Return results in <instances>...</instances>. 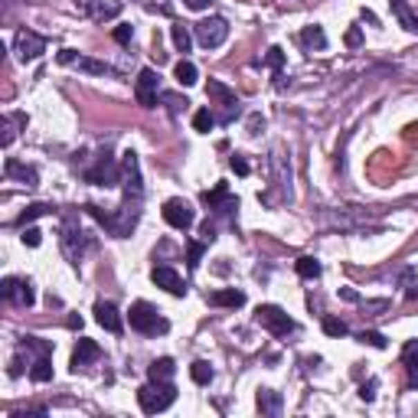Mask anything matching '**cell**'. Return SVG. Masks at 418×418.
Here are the masks:
<instances>
[{
    "mask_svg": "<svg viewBox=\"0 0 418 418\" xmlns=\"http://www.w3.org/2000/svg\"><path fill=\"white\" fill-rule=\"evenodd\" d=\"M176 402V389L174 383H147L138 389V406L144 415H157Z\"/></svg>",
    "mask_w": 418,
    "mask_h": 418,
    "instance_id": "cell-1",
    "label": "cell"
},
{
    "mask_svg": "<svg viewBox=\"0 0 418 418\" xmlns=\"http://www.w3.org/2000/svg\"><path fill=\"white\" fill-rule=\"evenodd\" d=\"M128 320H131V330H138V334H144V337H157V334H167V330H170V324H167L161 314H157V307L147 304V301L131 304Z\"/></svg>",
    "mask_w": 418,
    "mask_h": 418,
    "instance_id": "cell-2",
    "label": "cell"
},
{
    "mask_svg": "<svg viewBox=\"0 0 418 418\" xmlns=\"http://www.w3.org/2000/svg\"><path fill=\"white\" fill-rule=\"evenodd\" d=\"M193 36L203 49H219L229 39V24H226V17H206L193 26Z\"/></svg>",
    "mask_w": 418,
    "mask_h": 418,
    "instance_id": "cell-3",
    "label": "cell"
},
{
    "mask_svg": "<svg viewBox=\"0 0 418 418\" xmlns=\"http://www.w3.org/2000/svg\"><path fill=\"white\" fill-rule=\"evenodd\" d=\"M255 320L265 327L268 334H275V337H288L291 330H294V320L281 311L278 304H262V307L255 311Z\"/></svg>",
    "mask_w": 418,
    "mask_h": 418,
    "instance_id": "cell-4",
    "label": "cell"
},
{
    "mask_svg": "<svg viewBox=\"0 0 418 418\" xmlns=\"http://www.w3.org/2000/svg\"><path fill=\"white\" fill-rule=\"evenodd\" d=\"M121 183H125V199L131 203H140L144 197V183H140V163H138V154L128 151L121 157Z\"/></svg>",
    "mask_w": 418,
    "mask_h": 418,
    "instance_id": "cell-5",
    "label": "cell"
},
{
    "mask_svg": "<svg viewBox=\"0 0 418 418\" xmlns=\"http://www.w3.org/2000/svg\"><path fill=\"white\" fill-rule=\"evenodd\" d=\"M161 212H163V219H167V226H174V229H180V233H186V229L197 222V209L190 206L186 199H180V197L167 199Z\"/></svg>",
    "mask_w": 418,
    "mask_h": 418,
    "instance_id": "cell-6",
    "label": "cell"
},
{
    "mask_svg": "<svg viewBox=\"0 0 418 418\" xmlns=\"http://www.w3.org/2000/svg\"><path fill=\"white\" fill-rule=\"evenodd\" d=\"M13 53H17L20 62H33V59H39L46 53V39L39 33H33V30H20L13 36Z\"/></svg>",
    "mask_w": 418,
    "mask_h": 418,
    "instance_id": "cell-7",
    "label": "cell"
},
{
    "mask_svg": "<svg viewBox=\"0 0 418 418\" xmlns=\"http://www.w3.org/2000/svg\"><path fill=\"white\" fill-rule=\"evenodd\" d=\"M62 255L69 258L72 265H79L82 262V252H85V233L79 229V222L75 219H66L62 222Z\"/></svg>",
    "mask_w": 418,
    "mask_h": 418,
    "instance_id": "cell-8",
    "label": "cell"
},
{
    "mask_svg": "<svg viewBox=\"0 0 418 418\" xmlns=\"http://www.w3.org/2000/svg\"><path fill=\"white\" fill-rule=\"evenodd\" d=\"M85 183H95V186H115L121 183V167H118L108 154L104 157H98V163L95 167H89L85 170Z\"/></svg>",
    "mask_w": 418,
    "mask_h": 418,
    "instance_id": "cell-9",
    "label": "cell"
},
{
    "mask_svg": "<svg viewBox=\"0 0 418 418\" xmlns=\"http://www.w3.org/2000/svg\"><path fill=\"white\" fill-rule=\"evenodd\" d=\"M0 294H3V301L17 304V307H33V301H36L33 284H30L26 278H3Z\"/></svg>",
    "mask_w": 418,
    "mask_h": 418,
    "instance_id": "cell-10",
    "label": "cell"
},
{
    "mask_svg": "<svg viewBox=\"0 0 418 418\" xmlns=\"http://www.w3.org/2000/svg\"><path fill=\"white\" fill-rule=\"evenodd\" d=\"M59 62H62V66H75V69L89 72V75H115V69H111L108 62L82 56V53H75V49H62V53H59Z\"/></svg>",
    "mask_w": 418,
    "mask_h": 418,
    "instance_id": "cell-11",
    "label": "cell"
},
{
    "mask_svg": "<svg viewBox=\"0 0 418 418\" xmlns=\"http://www.w3.org/2000/svg\"><path fill=\"white\" fill-rule=\"evenodd\" d=\"M203 203H206L212 212H219V216H233L235 209H239V199L229 197V183H222V180L212 186V190L203 193Z\"/></svg>",
    "mask_w": 418,
    "mask_h": 418,
    "instance_id": "cell-12",
    "label": "cell"
},
{
    "mask_svg": "<svg viewBox=\"0 0 418 418\" xmlns=\"http://www.w3.org/2000/svg\"><path fill=\"white\" fill-rule=\"evenodd\" d=\"M206 95L212 98V102H219L222 108H226L222 121H233V115H239V95H235L229 85H222V82H216V79H209Z\"/></svg>",
    "mask_w": 418,
    "mask_h": 418,
    "instance_id": "cell-13",
    "label": "cell"
},
{
    "mask_svg": "<svg viewBox=\"0 0 418 418\" xmlns=\"http://www.w3.org/2000/svg\"><path fill=\"white\" fill-rule=\"evenodd\" d=\"M157 82H161V75L154 69L138 72V89H134V95H138L140 108H154V104H157Z\"/></svg>",
    "mask_w": 418,
    "mask_h": 418,
    "instance_id": "cell-14",
    "label": "cell"
},
{
    "mask_svg": "<svg viewBox=\"0 0 418 418\" xmlns=\"http://www.w3.org/2000/svg\"><path fill=\"white\" fill-rule=\"evenodd\" d=\"M151 281L157 284V288L167 291V294H174V298H183V294H186L183 278H180V275H176L170 265H157V268H154V271H151Z\"/></svg>",
    "mask_w": 418,
    "mask_h": 418,
    "instance_id": "cell-15",
    "label": "cell"
},
{
    "mask_svg": "<svg viewBox=\"0 0 418 418\" xmlns=\"http://www.w3.org/2000/svg\"><path fill=\"white\" fill-rule=\"evenodd\" d=\"M98 356H102V347H98L95 340L82 337L79 343H75V349H72V370L79 372V370H85V366H92Z\"/></svg>",
    "mask_w": 418,
    "mask_h": 418,
    "instance_id": "cell-16",
    "label": "cell"
},
{
    "mask_svg": "<svg viewBox=\"0 0 418 418\" xmlns=\"http://www.w3.org/2000/svg\"><path fill=\"white\" fill-rule=\"evenodd\" d=\"M82 7H85V13H89L92 20L104 24V20H115L125 3H121V0H82Z\"/></svg>",
    "mask_w": 418,
    "mask_h": 418,
    "instance_id": "cell-17",
    "label": "cell"
},
{
    "mask_svg": "<svg viewBox=\"0 0 418 418\" xmlns=\"http://www.w3.org/2000/svg\"><path fill=\"white\" fill-rule=\"evenodd\" d=\"M95 320H98L108 334H121V330H125L121 314H118V307L111 301H98V304H95Z\"/></svg>",
    "mask_w": 418,
    "mask_h": 418,
    "instance_id": "cell-18",
    "label": "cell"
},
{
    "mask_svg": "<svg viewBox=\"0 0 418 418\" xmlns=\"http://www.w3.org/2000/svg\"><path fill=\"white\" fill-rule=\"evenodd\" d=\"M174 376H176V363L170 356H161V360H154L147 366V379L151 383H174Z\"/></svg>",
    "mask_w": 418,
    "mask_h": 418,
    "instance_id": "cell-19",
    "label": "cell"
},
{
    "mask_svg": "<svg viewBox=\"0 0 418 418\" xmlns=\"http://www.w3.org/2000/svg\"><path fill=\"white\" fill-rule=\"evenodd\" d=\"M3 174L10 176V180H20V183H26V186H36V183H39V174H36V167H26V163H20V161H7Z\"/></svg>",
    "mask_w": 418,
    "mask_h": 418,
    "instance_id": "cell-20",
    "label": "cell"
},
{
    "mask_svg": "<svg viewBox=\"0 0 418 418\" xmlns=\"http://www.w3.org/2000/svg\"><path fill=\"white\" fill-rule=\"evenodd\" d=\"M3 134H0V144L3 147H10L13 144V138H17V128H26V115L24 111H13V115H3Z\"/></svg>",
    "mask_w": 418,
    "mask_h": 418,
    "instance_id": "cell-21",
    "label": "cell"
},
{
    "mask_svg": "<svg viewBox=\"0 0 418 418\" xmlns=\"http://www.w3.org/2000/svg\"><path fill=\"white\" fill-rule=\"evenodd\" d=\"M389 7H392L395 20L402 24V30H408V33H418V17L412 13V7H408L406 0H389Z\"/></svg>",
    "mask_w": 418,
    "mask_h": 418,
    "instance_id": "cell-22",
    "label": "cell"
},
{
    "mask_svg": "<svg viewBox=\"0 0 418 418\" xmlns=\"http://www.w3.org/2000/svg\"><path fill=\"white\" fill-rule=\"evenodd\" d=\"M402 366L408 372V383L418 389V340H408L402 347Z\"/></svg>",
    "mask_w": 418,
    "mask_h": 418,
    "instance_id": "cell-23",
    "label": "cell"
},
{
    "mask_svg": "<svg viewBox=\"0 0 418 418\" xmlns=\"http://www.w3.org/2000/svg\"><path fill=\"white\" fill-rule=\"evenodd\" d=\"M298 39H301V46L307 49V53H314V49H317V53H320V49H327V36H324V30H320V26H304Z\"/></svg>",
    "mask_w": 418,
    "mask_h": 418,
    "instance_id": "cell-24",
    "label": "cell"
},
{
    "mask_svg": "<svg viewBox=\"0 0 418 418\" xmlns=\"http://www.w3.org/2000/svg\"><path fill=\"white\" fill-rule=\"evenodd\" d=\"M209 304H212V307H242L245 294H242V291H235V288H226V291L209 294Z\"/></svg>",
    "mask_w": 418,
    "mask_h": 418,
    "instance_id": "cell-25",
    "label": "cell"
},
{
    "mask_svg": "<svg viewBox=\"0 0 418 418\" xmlns=\"http://www.w3.org/2000/svg\"><path fill=\"white\" fill-rule=\"evenodd\" d=\"M258 412H262V415H278L281 395L275 392V389H258Z\"/></svg>",
    "mask_w": 418,
    "mask_h": 418,
    "instance_id": "cell-26",
    "label": "cell"
},
{
    "mask_svg": "<svg viewBox=\"0 0 418 418\" xmlns=\"http://www.w3.org/2000/svg\"><path fill=\"white\" fill-rule=\"evenodd\" d=\"M30 379L33 383H49L53 379V360L49 356H36L33 366H30Z\"/></svg>",
    "mask_w": 418,
    "mask_h": 418,
    "instance_id": "cell-27",
    "label": "cell"
},
{
    "mask_svg": "<svg viewBox=\"0 0 418 418\" xmlns=\"http://www.w3.org/2000/svg\"><path fill=\"white\" fill-rule=\"evenodd\" d=\"M294 271H298L301 278L314 281V278H320V271H324V268H320V262H317V258L304 255V258H298V262H294Z\"/></svg>",
    "mask_w": 418,
    "mask_h": 418,
    "instance_id": "cell-28",
    "label": "cell"
},
{
    "mask_svg": "<svg viewBox=\"0 0 418 418\" xmlns=\"http://www.w3.org/2000/svg\"><path fill=\"white\" fill-rule=\"evenodd\" d=\"M174 75H176V82H180V85H197L199 69L190 62V59H180V62H176V69H174Z\"/></svg>",
    "mask_w": 418,
    "mask_h": 418,
    "instance_id": "cell-29",
    "label": "cell"
},
{
    "mask_svg": "<svg viewBox=\"0 0 418 418\" xmlns=\"http://www.w3.org/2000/svg\"><path fill=\"white\" fill-rule=\"evenodd\" d=\"M170 36H174V46H176V53H190V49H193V36H190V30H186L183 24H174V30H170Z\"/></svg>",
    "mask_w": 418,
    "mask_h": 418,
    "instance_id": "cell-30",
    "label": "cell"
},
{
    "mask_svg": "<svg viewBox=\"0 0 418 418\" xmlns=\"http://www.w3.org/2000/svg\"><path fill=\"white\" fill-rule=\"evenodd\" d=\"M46 212H53V206H46V203H33V206H26L24 212H20V219H17V226H20V229H26V222L39 219V216H46Z\"/></svg>",
    "mask_w": 418,
    "mask_h": 418,
    "instance_id": "cell-31",
    "label": "cell"
},
{
    "mask_svg": "<svg viewBox=\"0 0 418 418\" xmlns=\"http://www.w3.org/2000/svg\"><path fill=\"white\" fill-rule=\"evenodd\" d=\"M190 376H193V383L197 385H209L212 383V366H209L206 360H197L193 366H190Z\"/></svg>",
    "mask_w": 418,
    "mask_h": 418,
    "instance_id": "cell-32",
    "label": "cell"
},
{
    "mask_svg": "<svg viewBox=\"0 0 418 418\" xmlns=\"http://www.w3.org/2000/svg\"><path fill=\"white\" fill-rule=\"evenodd\" d=\"M212 125H216V115H212L209 108H199L197 115H193V131H199V134H209Z\"/></svg>",
    "mask_w": 418,
    "mask_h": 418,
    "instance_id": "cell-33",
    "label": "cell"
},
{
    "mask_svg": "<svg viewBox=\"0 0 418 418\" xmlns=\"http://www.w3.org/2000/svg\"><path fill=\"white\" fill-rule=\"evenodd\" d=\"M281 62H284V49L271 46V49H268V56H265V66L275 69V82H278V85H281Z\"/></svg>",
    "mask_w": 418,
    "mask_h": 418,
    "instance_id": "cell-34",
    "label": "cell"
},
{
    "mask_svg": "<svg viewBox=\"0 0 418 418\" xmlns=\"http://www.w3.org/2000/svg\"><path fill=\"white\" fill-rule=\"evenodd\" d=\"M324 334L327 337H347L349 327L343 320H337V317H324Z\"/></svg>",
    "mask_w": 418,
    "mask_h": 418,
    "instance_id": "cell-35",
    "label": "cell"
},
{
    "mask_svg": "<svg viewBox=\"0 0 418 418\" xmlns=\"http://www.w3.org/2000/svg\"><path fill=\"white\" fill-rule=\"evenodd\" d=\"M356 340H360V343H370V347H376V349H385V337L379 330H363Z\"/></svg>",
    "mask_w": 418,
    "mask_h": 418,
    "instance_id": "cell-36",
    "label": "cell"
},
{
    "mask_svg": "<svg viewBox=\"0 0 418 418\" xmlns=\"http://www.w3.org/2000/svg\"><path fill=\"white\" fill-rule=\"evenodd\" d=\"M203 252H206V242H203V239H199V242H190V245H186V258H190V268L199 265Z\"/></svg>",
    "mask_w": 418,
    "mask_h": 418,
    "instance_id": "cell-37",
    "label": "cell"
},
{
    "mask_svg": "<svg viewBox=\"0 0 418 418\" xmlns=\"http://www.w3.org/2000/svg\"><path fill=\"white\" fill-rule=\"evenodd\" d=\"M111 36H115L121 46H128L131 39H134V26H131V24H118V26H115V33H111Z\"/></svg>",
    "mask_w": 418,
    "mask_h": 418,
    "instance_id": "cell-38",
    "label": "cell"
},
{
    "mask_svg": "<svg viewBox=\"0 0 418 418\" xmlns=\"http://www.w3.org/2000/svg\"><path fill=\"white\" fill-rule=\"evenodd\" d=\"M163 102L170 104V115H180V111H186V104H190L186 98H180V95H174V92L163 95Z\"/></svg>",
    "mask_w": 418,
    "mask_h": 418,
    "instance_id": "cell-39",
    "label": "cell"
},
{
    "mask_svg": "<svg viewBox=\"0 0 418 418\" xmlns=\"http://www.w3.org/2000/svg\"><path fill=\"white\" fill-rule=\"evenodd\" d=\"M229 167H233L239 176H248V161H245L242 154H233V161H229Z\"/></svg>",
    "mask_w": 418,
    "mask_h": 418,
    "instance_id": "cell-40",
    "label": "cell"
},
{
    "mask_svg": "<svg viewBox=\"0 0 418 418\" xmlns=\"http://www.w3.org/2000/svg\"><path fill=\"white\" fill-rule=\"evenodd\" d=\"M20 239H24V245L36 248V245L43 242V233H39V229H24V235H20Z\"/></svg>",
    "mask_w": 418,
    "mask_h": 418,
    "instance_id": "cell-41",
    "label": "cell"
},
{
    "mask_svg": "<svg viewBox=\"0 0 418 418\" xmlns=\"http://www.w3.org/2000/svg\"><path fill=\"white\" fill-rule=\"evenodd\" d=\"M360 399L363 402H372V399H376V379H370L366 385H360Z\"/></svg>",
    "mask_w": 418,
    "mask_h": 418,
    "instance_id": "cell-42",
    "label": "cell"
},
{
    "mask_svg": "<svg viewBox=\"0 0 418 418\" xmlns=\"http://www.w3.org/2000/svg\"><path fill=\"white\" fill-rule=\"evenodd\" d=\"M199 235H203V242L209 245V242H212V239H216V226H212V222L206 219V222H203V229H199Z\"/></svg>",
    "mask_w": 418,
    "mask_h": 418,
    "instance_id": "cell-43",
    "label": "cell"
},
{
    "mask_svg": "<svg viewBox=\"0 0 418 418\" xmlns=\"http://www.w3.org/2000/svg\"><path fill=\"white\" fill-rule=\"evenodd\" d=\"M360 43H363V36H360V30L353 26V30L347 33V46H360Z\"/></svg>",
    "mask_w": 418,
    "mask_h": 418,
    "instance_id": "cell-44",
    "label": "cell"
},
{
    "mask_svg": "<svg viewBox=\"0 0 418 418\" xmlns=\"http://www.w3.org/2000/svg\"><path fill=\"white\" fill-rule=\"evenodd\" d=\"M262 125H265V121H262V118H252V121H248V134H258V128H262Z\"/></svg>",
    "mask_w": 418,
    "mask_h": 418,
    "instance_id": "cell-45",
    "label": "cell"
},
{
    "mask_svg": "<svg viewBox=\"0 0 418 418\" xmlns=\"http://www.w3.org/2000/svg\"><path fill=\"white\" fill-rule=\"evenodd\" d=\"M186 7L190 10H203V7H209V0H186Z\"/></svg>",
    "mask_w": 418,
    "mask_h": 418,
    "instance_id": "cell-46",
    "label": "cell"
},
{
    "mask_svg": "<svg viewBox=\"0 0 418 418\" xmlns=\"http://www.w3.org/2000/svg\"><path fill=\"white\" fill-rule=\"evenodd\" d=\"M340 294H343L347 301H360V294H356V291H349V288H343V291H340Z\"/></svg>",
    "mask_w": 418,
    "mask_h": 418,
    "instance_id": "cell-47",
    "label": "cell"
},
{
    "mask_svg": "<svg viewBox=\"0 0 418 418\" xmlns=\"http://www.w3.org/2000/svg\"><path fill=\"white\" fill-rule=\"evenodd\" d=\"M408 301H418V288H412V291H408Z\"/></svg>",
    "mask_w": 418,
    "mask_h": 418,
    "instance_id": "cell-48",
    "label": "cell"
}]
</instances>
